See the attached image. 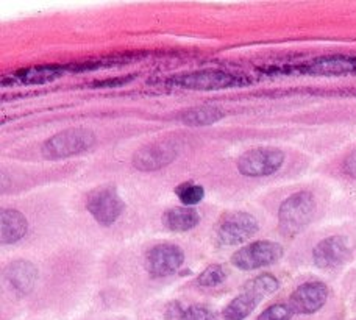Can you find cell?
I'll use <instances>...</instances> for the list:
<instances>
[{
	"label": "cell",
	"mask_w": 356,
	"mask_h": 320,
	"mask_svg": "<svg viewBox=\"0 0 356 320\" xmlns=\"http://www.w3.org/2000/svg\"><path fill=\"white\" fill-rule=\"evenodd\" d=\"M316 213V197L309 191L289 195L278 208V228L286 238H294L309 225Z\"/></svg>",
	"instance_id": "cell-1"
},
{
	"label": "cell",
	"mask_w": 356,
	"mask_h": 320,
	"mask_svg": "<svg viewBox=\"0 0 356 320\" xmlns=\"http://www.w3.org/2000/svg\"><path fill=\"white\" fill-rule=\"evenodd\" d=\"M280 287L278 280L270 273H263L259 277L250 280L244 286V291L234 297L225 306L222 317L224 320H244L249 317L257 306L263 302V298L275 292Z\"/></svg>",
	"instance_id": "cell-2"
},
{
	"label": "cell",
	"mask_w": 356,
	"mask_h": 320,
	"mask_svg": "<svg viewBox=\"0 0 356 320\" xmlns=\"http://www.w3.org/2000/svg\"><path fill=\"white\" fill-rule=\"evenodd\" d=\"M95 144V134L83 127L67 128L50 136L41 147L46 159H63L80 155Z\"/></svg>",
	"instance_id": "cell-3"
},
{
	"label": "cell",
	"mask_w": 356,
	"mask_h": 320,
	"mask_svg": "<svg viewBox=\"0 0 356 320\" xmlns=\"http://www.w3.org/2000/svg\"><path fill=\"white\" fill-rule=\"evenodd\" d=\"M259 223L255 216L245 211L227 213L216 225V238L222 246H239L258 233Z\"/></svg>",
	"instance_id": "cell-4"
},
{
	"label": "cell",
	"mask_w": 356,
	"mask_h": 320,
	"mask_svg": "<svg viewBox=\"0 0 356 320\" xmlns=\"http://www.w3.org/2000/svg\"><path fill=\"white\" fill-rule=\"evenodd\" d=\"M284 158V152L275 147H257L239 157L238 170L250 178L269 177L282 169Z\"/></svg>",
	"instance_id": "cell-5"
},
{
	"label": "cell",
	"mask_w": 356,
	"mask_h": 320,
	"mask_svg": "<svg viewBox=\"0 0 356 320\" xmlns=\"http://www.w3.org/2000/svg\"><path fill=\"white\" fill-rule=\"evenodd\" d=\"M125 203L114 186H102L86 197V209L100 225L110 227L124 213Z\"/></svg>",
	"instance_id": "cell-6"
},
{
	"label": "cell",
	"mask_w": 356,
	"mask_h": 320,
	"mask_svg": "<svg viewBox=\"0 0 356 320\" xmlns=\"http://www.w3.org/2000/svg\"><path fill=\"white\" fill-rule=\"evenodd\" d=\"M283 247L273 241H255L232 256V264L239 271H257L282 259Z\"/></svg>",
	"instance_id": "cell-7"
},
{
	"label": "cell",
	"mask_w": 356,
	"mask_h": 320,
	"mask_svg": "<svg viewBox=\"0 0 356 320\" xmlns=\"http://www.w3.org/2000/svg\"><path fill=\"white\" fill-rule=\"evenodd\" d=\"M170 83L183 89H193V91H219V89L244 85L245 80L241 79L239 75L224 72V70L209 69L199 70V72L193 74L177 75L174 80H170Z\"/></svg>",
	"instance_id": "cell-8"
},
{
	"label": "cell",
	"mask_w": 356,
	"mask_h": 320,
	"mask_svg": "<svg viewBox=\"0 0 356 320\" xmlns=\"http://www.w3.org/2000/svg\"><path fill=\"white\" fill-rule=\"evenodd\" d=\"M178 157V147L172 141H156L139 149L133 155V166L138 170L154 172L166 168Z\"/></svg>",
	"instance_id": "cell-9"
},
{
	"label": "cell",
	"mask_w": 356,
	"mask_h": 320,
	"mask_svg": "<svg viewBox=\"0 0 356 320\" xmlns=\"http://www.w3.org/2000/svg\"><path fill=\"white\" fill-rule=\"evenodd\" d=\"M352 259L350 242L344 236H330L322 239L313 250V261L319 269H338Z\"/></svg>",
	"instance_id": "cell-10"
},
{
	"label": "cell",
	"mask_w": 356,
	"mask_h": 320,
	"mask_svg": "<svg viewBox=\"0 0 356 320\" xmlns=\"http://www.w3.org/2000/svg\"><path fill=\"white\" fill-rule=\"evenodd\" d=\"M183 262L184 255L180 247L174 244H158L149 250L145 267L150 277L164 278L175 273L183 266Z\"/></svg>",
	"instance_id": "cell-11"
},
{
	"label": "cell",
	"mask_w": 356,
	"mask_h": 320,
	"mask_svg": "<svg viewBox=\"0 0 356 320\" xmlns=\"http://www.w3.org/2000/svg\"><path fill=\"white\" fill-rule=\"evenodd\" d=\"M328 298V287L322 281H308L297 287L291 294L289 306L298 314H314L319 311Z\"/></svg>",
	"instance_id": "cell-12"
},
{
	"label": "cell",
	"mask_w": 356,
	"mask_h": 320,
	"mask_svg": "<svg viewBox=\"0 0 356 320\" xmlns=\"http://www.w3.org/2000/svg\"><path fill=\"white\" fill-rule=\"evenodd\" d=\"M3 277L13 289L21 296H25L33 291L38 280V269L30 261H13L10 266H6Z\"/></svg>",
	"instance_id": "cell-13"
},
{
	"label": "cell",
	"mask_w": 356,
	"mask_h": 320,
	"mask_svg": "<svg viewBox=\"0 0 356 320\" xmlns=\"http://www.w3.org/2000/svg\"><path fill=\"white\" fill-rule=\"evenodd\" d=\"M200 222V216L195 209L188 207H175L168 209L163 214V225L166 227L169 232L183 233L189 232V230L195 228Z\"/></svg>",
	"instance_id": "cell-14"
},
{
	"label": "cell",
	"mask_w": 356,
	"mask_h": 320,
	"mask_svg": "<svg viewBox=\"0 0 356 320\" xmlns=\"http://www.w3.org/2000/svg\"><path fill=\"white\" fill-rule=\"evenodd\" d=\"M29 232V222L17 209L2 211V244H16Z\"/></svg>",
	"instance_id": "cell-15"
},
{
	"label": "cell",
	"mask_w": 356,
	"mask_h": 320,
	"mask_svg": "<svg viewBox=\"0 0 356 320\" xmlns=\"http://www.w3.org/2000/svg\"><path fill=\"white\" fill-rule=\"evenodd\" d=\"M311 74L322 75H346L356 74V58H346V56H334V58H325L314 61L307 67Z\"/></svg>",
	"instance_id": "cell-16"
},
{
	"label": "cell",
	"mask_w": 356,
	"mask_h": 320,
	"mask_svg": "<svg viewBox=\"0 0 356 320\" xmlns=\"http://www.w3.org/2000/svg\"><path fill=\"white\" fill-rule=\"evenodd\" d=\"M224 118V113L214 106H199L188 110L183 114L181 120L189 127H207L213 125Z\"/></svg>",
	"instance_id": "cell-17"
},
{
	"label": "cell",
	"mask_w": 356,
	"mask_h": 320,
	"mask_svg": "<svg viewBox=\"0 0 356 320\" xmlns=\"http://www.w3.org/2000/svg\"><path fill=\"white\" fill-rule=\"evenodd\" d=\"M63 74L61 67L56 66H49V67H31L24 70V72H19V79H21L24 83H46V81H52L55 79H58Z\"/></svg>",
	"instance_id": "cell-18"
},
{
	"label": "cell",
	"mask_w": 356,
	"mask_h": 320,
	"mask_svg": "<svg viewBox=\"0 0 356 320\" xmlns=\"http://www.w3.org/2000/svg\"><path fill=\"white\" fill-rule=\"evenodd\" d=\"M175 195L178 197V200H180L184 207H194V205H199L203 197H205V189L200 184H195V183H181L178 184L175 188Z\"/></svg>",
	"instance_id": "cell-19"
},
{
	"label": "cell",
	"mask_w": 356,
	"mask_h": 320,
	"mask_svg": "<svg viewBox=\"0 0 356 320\" xmlns=\"http://www.w3.org/2000/svg\"><path fill=\"white\" fill-rule=\"evenodd\" d=\"M227 278V272L225 269L219 266V264H213L207 267L205 271H203L199 278H197V283H199V286H203V287H216L222 285Z\"/></svg>",
	"instance_id": "cell-20"
},
{
	"label": "cell",
	"mask_w": 356,
	"mask_h": 320,
	"mask_svg": "<svg viewBox=\"0 0 356 320\" xmlns=\"http://www.w3.org/2000/svg\"><path fill=\"white\" fill-rule=\"evenodd\" d=\"M292 314H294V311L289 305L275 303L266 308L257 320H291Z\"/></svg>",
	"instance_id": "cell-21"
},
{
	"label": "cell",
	"mask_w": 356,
	"mask_h": 320,
	"mask_svg": "<svg viewBox=\"0 0 356 320\" xmlns=\"http://www.w3.org/2000/svg\"><path fill=\"white\" fill-rule=\"evenodd\" d=\"M178 320H216V316L211 310L207 308V306L194 305L189 306L186 310H183Z\"/></svg>",
	"instance_id": "cell-22"
},
{
	"label": "cell",
	"mask_w": 356,
	"mask_h": 320,
	"mask_svg": "<svg viewBox=\"0 0 356 320\" xmlns=\"http://www.w3.org/2000/svg\"><path fill=\"white\" fill-rule=\"evenodd\" d=\"M344 172L352 178H356V150H353L344 161Z\"/></svg>",
	"instance_id": "cell-23"
},
{
	"label": "cell",
	"mask_w": 356,
	"mask_h": 320,
	"mask_svg": "<svg viewBox=\"0 0 356 320\" xmlns=\"http://www.w3.org/2000/svg\"><path fill=\"white\" fill-rule=\"evenodd\" d=\"M133 77L130 79H118V80H104V81H99L95 83V86H108V88H113V86H118V85H124V83H129Z\"/></svg>",
	"instance_id": "cell-24"
}]
</instances>
